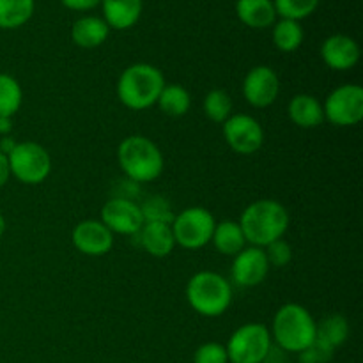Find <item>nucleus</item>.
<instances>
[{
    "label": "nucleus",
    "mask_w": 363,
    "mask_h": 363,
    "mask_svg": "<svg viewBox=\"0 0 363 363\" xmlns=\"http://www.w3.org/2000/svg\"><path fill=\"white\" fill-rule=\"evenodd\" d=\"M266 259H268L269 268H286L293 261V247L286 240H277L264 247Z\"/></svg>",
    "instance_id": "c756f323"
},
{
    "label": "nucleus",
    "mask_w": 363,
    "mask_h": 363,
    "mask_svg": "<svg viewBox=\"0 0 363 363\" xmlns=\"http://www.w3.org/2000/svg\"><path fill=\"white\" fill-rule=\"evenodd\" d=\"M101 222L112 234L135 236L144 225V216L137 201L112 197L101 208Z\"/></svg>",
    "instance_id": "9b49d317"
},
{
    "label": "nucleus",
    "mask_w": 363,
    "mask_h": 363,
    "mask_svg": "<svg viewBox=\"0 0 363 363\" xmlns=\"http://www.w3.org/2000/svg\"><path fill=\"white\" fill-rule=\"evenodd\" d=\"M215 225V216L209 209L201 208V206L183 209L174 216L170 223L176 245H179L184 250H199L211 243Z\"/></svg>",
    "instance_id": "423d86ee"
},
{
    "label": "nucleus",
    "mask_w": 363,
    "mask_h": 363,
    "mask_svg": "<svg viewBox=\"0 0 363 363\" xmlns=\"http://www.w3.org/2000/svg\"><path fill=\"white\" fill-rule=\"evenodd\" d=\"M103 20L113 30H128L140 20L144 0H101Z\"/></svg>",
    "instance_id": "f3484780"
},
{
    "label": "nucleus",
    "mask_w": 363,
    "mask_h": 363,
    "mask_svg": "<svg viewBox=\"0 0 363 363\" xmlns=\"http://www.w3.org/2000/svg\"><path fill=\"white\" fill-rule=\"evenodd\" d=\"M325 121L339 128L357 126L363 119V89L358 84H344L333 89L323 103Z\"/></svg>",
    "instance_id": "1a4fd4ad"
},
{
    "label": "nucleus",
    "mask_w": 363,
    "mask_h": 363,
    "mask_svg": "<svg viewBox=\"0 0 363 363\" xmlns=\"http://www.w3.org/2000/svg\"><path fill=\"white\" fill-rule=\"evenodd\" d=\"M321 0H273L277 16L284 20L300 21L311 16L318 9Z\"/></svg>",
    "instance_id": "cd10ccee"
},
{
    "label": "nucleus",
    "mask_w": 363,
    "mask_h": 363,
    "mask_svg": "<svg viewBox=\"0 0 363 363\" xmlns=\"http://www.w3.org/2000/svg\"><path fill=\"white\" fill-rule=\"evenodd\" d=\"M291 216L286 206L273 199H259L241 213L240 227L250 247L264 248L277 240H282L289 229Z\"/></svg>",
    "instance_id": "f257e3e1"
},
{
    "label": "nucleus",
    "mask_w": 363,
    "mask_h": 363,
    "mask_svg": "<svg viewBox=\"0 0 363 363\" xmlns=\"http://www.w3.org/2000/svg\"><path fill=\"white\" fill-rule=\"evenodd\" d=\"M117 162L130 181L137 184L158 179L165 169V158L158 145L144 135H130L117 147Z\"/></svg>",
    "instance_id": "20e7f679"
},
{
    "label": "nucleus",
    "mask_w": 363,
    "mask_h": 363,
    "mask_svg": "<svg viewBox=\"0 0 363 363\" xmlns=\"http://www.w3.org/2000/svg\"><path fill=\"white\" fill-rule=\"evenodd\" d=\"M194 363H229L227 350L220 342H206L194 353Z\"/></svg>",
    "instance_id": "7c9ffc66"
},
{
    "label": "nucleus",
    "mask_w": 363,
    "mask_h": 363,
    "mask_svg": "<svg viewBox=\"0 0 363 363\" xmlns=\"http://www.w3.org/2000/svg\"><path fill=\"white\" fill-rule=\"evenodd\" d=\"M110 27L99 16H82L71 27V39L77 46L92 50L101 46L108 39Z\"/></svg>",
    "instance_id": "6ab92c4d"
},
{
    "label": "nucleus",
    "mask_w": 363,
    "mask_h": 363,
    "mask_svg": "<svg viewBox=\"0 0 363 363\" xmlns=\"http://www.w3.org/2000/svg\"><path fill=\"white\" fill-rule=\"evenodd\" d=\"M269 333L284 353H301L315 340L318 323L303 305L286 303L273 315Z\"/></svg>",
    "instance_id": "7ed1b4c3"
},
{
    "label": "nucleus",
    "mask_w": 363,
    "mask_h": 363,
    "mask_svg": "<svg viewBox=\"0 0 363 363\" xmlns=\"http://www.w3.org/2000/svg\"><path fill=\"white\" fill-rule=\"evenodd\" d=\"M156 105L163 113L170 117H183L190 112L191 96L188 89L179 84H165Z\"/></svg>",
    "instance_id": "5701e85b"
},
{
    "label": "nucleus",
    "mask_w": 363,
    "mask_h": 363,
    "mask_svg": "<svg viewBox=\"0 0 363 363\" xmlns=\"http://www.w3.org/2000/svg\"><path fill=\"white\" fill-rule=\"evenodd\" d=\"M227 145L236 155H255L264 145V130L255 117L248 113H233L222 126Z\"/></svg>",
    "instance_id": "9d476101"
},
{
    "label": "nucleus",
    "mask_w": 363,
    "mask_h": 363,
    "mask_svg": "<svg viewBox=\"0 0 363 363\" xmlns=\"http://www.w3.org/2000/svg\"><path fill=\"white\" fill-rule=\"evenodd\" d=\"M138 245L147 252L149 255L156 259H163L170 255L176 248L172 227L169 223L160 222H144L142 229L135 234Z\"/></svg>",
    "instance_id": "dca6fc26"
},
{
    "label": "nucleus",
    "mask_w": 363,
    "mask_h": 363,
    "mask_svg": "<svg viewBox=\"0 0 363 363\" xmlns=\"http://www.w3.org/2000/svg\"><path fill=\"white\" fill-rule=\"evenodd\" d=\"M243 98L255 108H266L273 105L280 94V80L275 69L269 66H255L243 80Z\"/></svg>",
    "instance_id": "f8f14e48"
},
{
    "label": "nucleus",
    "mask_w": 363,
    "mask_h": 363,
    "mask_svg": "<svg viewBox=\"0 0 363 363\" xmlns=\"http://www.w3.org/2000/svg\"><path fill=\"white\" fill-rule=\"evenodd\" d=\"M269 273L268 259L264 248L245 247L240 254L234 255L230 277L240 287H255L266 280Z\"/></svg>",
    "instance_id": "ddd939ff"
},
{
    "label": "nucleus",
    "mask_w": 363,
    "mask_h": 363,
    "mask_svg": "<svg viewBox=\"0 0 363 363\" xmlns=\"http://www.w3.org/2000/svg\"><path fill=\"white\" fill-rule=\"evenodd\" d=\"M16 144L18 142H14V138L9 137V135H7V137H2V140H0V152L6 156H9L11 151L16 147Z\"/></svg>",
    "instance_id": "f704fd0d"
},
{
    "label": "nucleus",
    "mask_w": 363,
    "mask_h": 363,
    "mask_svg": "<svg viewBox=\"0 0 363 363\" xmlns=\"http://www.w3.org/2000/svg\"><path fill=\"white\" fill-rule=\"evenodd\" d=\"M23 103L20 82L7 73H0V117H13Z\"/></svg>",
    "instance_id": "a878e982"
},
{
    "label": "nucleus",
    "mask_w": 363,
    "mask_h": 363,
    "mask_svg": "<svg viewBox=\"0 0 363 363\" xmlns=\"http://www.w3.org/2000/svg\"><path fill=\"white\" fill-rule=\"evenodd\" d=\"M34 0H0V28L14 30L27 23L34 14Z\"/></svg>",
    "instance_id": "b1692460"
},
{
    "label": "nucleus",
    "mask_w": 363,
    "mask_h": 363,
    "mask_svg": "<svg viewBox=\"0 0 363 363\" xmlns=\"http://www.w3.org/2000/svg\"><path fill=\"white\" fill-rule=\"evenodd\" d=\"M236 16L250 28L273 27L279 18L273 0H236Z\"/></svg>",
    "instance_id": "aec40b11"
},
{
    "label": "nucleus",
    "mask_w": 363,
    "mask_h": 363,
    "mask_svg": "<svg viewBox=\"0 0 363 363\" xmlns=\"http://www.w3.org/2000/svg\"><path fill=\"white\" fill-rule=\"evenodd\" d=\"M273 45H275L277 50L284 53H293L296 52L301 46L305 39L303 27H301L300 21L294 20H277L273 23V32H272Z\"/></svg>",
    "instance_id": "4be33fe9"
},
{
    "label": "nucleus",
    "mask_w": 363,
    "mask_h": 363,
    "mask_svg": "<svg viewBox=\"0 0 363 363\" xmlns=\"http://www.w3.org/2000/svg\"><path fill=\"white\" fill-rule=\"evenodd\" d=\"M7 160L11 176L28 186L43 183L52 174V156L38 142H18Z\"/></svg>",
    "instance_id": "6e6552de"
},
{
    "label": "nucleus",
    "mask_w": 363,
    "mask_h": 363,
    "mask_svg": "<svg viewBox=\"0 0 363 363\" xmlns=\"http://www.w3.org/2000/svg\"><path fill=\"white\" fill-rule=\"evenodd\" d=\"M333 351L335 350H332L330 346L323 344L321 340L315 339L307 350L298 354H300V363H326L332 360Z\"/></svg>",
    "instance_id": "2f4dec72"
},
{
    "label": "nucleus",
    "mask_w": 363,
    "mask_h": 363,
    "mask_svg": "<svg viewBox=\"0 0 363 363\" xmlns=\"http://www.w3.org/2000/svg\"><path fill=\"white\" fill-rule=\"evenodd\" d=\"M64 7L71 11H91L101 4V0H60Z\"/></svg>",
    "instance_id": "473e14b6"
},
{
    "label": "nucleus",
    "mask_w": 363,
    "mask_h": 363,
    "mask_svg": "<svg viewBox=\"0 0 363 363\" xmlns=\"http://www.w3.org/2000/svg\"><path fill=\"white\" fill-rule=\"evenodd\" d=\"M211 243L220 254L233 255V257L247 247L243 230H241L240 223L234 222V220H223V222L216 223Z\"/></svg>",
    "instance_id": "412c9836"
},
{
    "label": "nucleus",
    "mask_w": 363,
    "mask_h": 363,
    "mask_svg": "<svg viewBox=\"0 0 363 363\" xmlns=\"http://www.w3.org/2000/svg\"><path fill=\"white\" fill-rule=\"evenodd\" d=\"M142 216H144V222H160V223H172L174 213L172 204L167 201L162 195H152L147 201H144L140 204Z\"/></svg>",
    "instance_id": "c85d7f7f"
},
{
    "label": "nucleus",
    "mask_w": 363,
    "mask_h": 363,
    "mask_svg": "<svg viewBox=\"0 0 363 363\" xmlns=\"http://www.w3.org/2000/svg\"><path fill=\"white\" fill-rule=\"evenodd\" d=\"M287 116L303 130H314L325 123L323 103L312 94H296L287 105Z\"/></svg>",
    "instance_id": "a211bd4d"
},
{
    "label": "nucleus",
    "mask_w": 363,
    "mask_h": 363,
    "mask_svg": "<svg viewBox=\"0 0 363 363\" xmlns=\"http://www.w3.org/2000/svg\"><path fill=\"white\" fill-rule=\"evenodd\" d=\"M71 241L80 254L89 257H101L112 250L113 234L103 225L101 220H84L74 225Z\"/></svg>",
    "instance_id": "4468645a"
},
{
    "label": "nucleus",
    "mask_w": 363,
    "mask_h": 363,
    "mask_svg": "<svg viewBox=\"0 0 363 363\" xmlns=\"http://www.w3.org/2000/svg\"><path fill=\"white\" fill-rule=\"evenodd\" d=\"M273 346L272 333L261 323H245L225 344L229 363H262Z\"/></svg>",
    "instance_id": "0eeeda50"
},
{
    "label": "nucleus",
    "mask_w": 363,
    "mask_h": 363,
    "mask_svg": "<svg viewBox=\"0 0 363 363\" xmlns=\"http://www.w3.org/2000/svg\"><path fill=\"white\" fill-rule=\"evenodd\" d=\"M6 227H7V223H6V218H4V216L0 215V238H2L4 234H6Z\"/></svg>",
    "instance_id": "e433bc0d"
},
{
    "label": "nucleus",
    "mask_w": 363,
    "mask_h": 363,
    "mask_svg": "<svg viewBox=\"0 0 363 363\" xmlns=\"http://www.w3.org/2000/svg\"><path fill=\"white\" fill-rule=\"evenodd\" d=\"M321 59L330 69L350 71L360 60V46L346 34H333L321 45Z\"/></svg>",
    "instance_id": "2eb2a0df"
},
{
    "label": "nucleus",
    "mask_w": 363,
    "mask_h": 363,
    "mask_svg": "<svg viewBox=\"0 0 363 363\" xmlns=\"http://www.w3.org/2000/svg\"><path fill=\"white\" fill-rule=\"evenodd\" d=\"M186 301L202 318H220L233 303V286L216 272H199L188 280Z\"/></svg>",
    "instance_id": "39448f33"
},
{
    "label": "nucleus",
    "mask_w": 363,
    "mask_h": 363,
    "mask_svg": "<svg viewBox=\"0 0 363 363\" xmlns=\"http://www.w3.org/2000/svg\"><path fill=\"white\" fill-rule=\"evenodd\" d=\"M13 130V117H0V135L7 137Z\"/></svg>",
    "instance_id": "c9c22d12"
},
{
    "label": "nucleus",
    "mask_w": 363,
    "mask_h": 363,
    "mask_svg": "<svg viewBox=\"0 0 363 363\" xmlns=\"http://www.w3.org/2000/svg\"><path fill=\"white\" fill-rule=\"evenodd\" d=\"M11 177V169H9V160L6 155L0 152V188L6 186L7 181Z\"/></svg>",
    "instance_id": "72a5a7b5"
},
{
    "label": "nucleus",
    "mask_w": 363,
    "mask_h": 363,
    "mask_svg": "<svg viewBox=\"0 0 363 363\" xmlns=\"http://www.w3.org/2000/svg\"><path fill=\"white\" fill-rule=\"evenodd\" d=\"M165 87V77L156 66L137 62L128 66L117 80V98L126 108L140 112L156 105Z\"/></svg>",
    "instance_id": "f03ea898"
},
{
    "label": "nucleus",
    "mask_w": 363,
    "mask_h": 363,
    "mask_svg": "<svg viewBox=\"0 0 363 363\" xmlns=\"http://www.w3.org/2000/svg\"><path fill=\"white\" fill-rule=\"evenodd\" d=\"M350 337V323L344 315L332 314L326 315L321 323H318V335L315 339L330 346L332 350L342 346Z\"/></svg>",
    "instance_id": "393cba45"
},
{
    "label": "nucleus",
    "mask_w": 363,
    "mask_h": 363,
    "mask_svg": "<svg viewBox=\"0 0 363 363\" xmlns=\"http://www.w3.org/2000/svg\"><path fill=\"white\" fill-rule=\"evenodd\" d=\"M202 110L209 121L223 124L233 116V98L223 89H213L206 94L204 101H202Z\"/></svg>",
    "instance_id": "bb28decb"
}]
</instances>
